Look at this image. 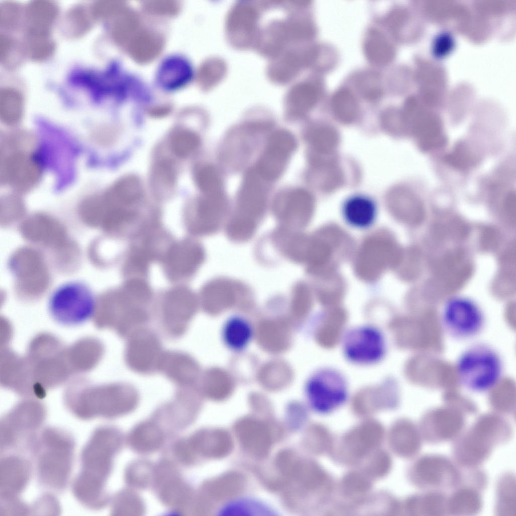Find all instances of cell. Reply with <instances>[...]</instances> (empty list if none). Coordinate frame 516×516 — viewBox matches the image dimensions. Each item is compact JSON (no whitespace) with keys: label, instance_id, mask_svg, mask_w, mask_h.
Instances as JSON below:
<instances>
[{"label":"cell","instance_id":"1","mask_svg":"<svg viewBox=\"0 0 516 516\" xmlns=\"http://www.w3.org/2000/svg\"><path fill=\"white\" fill-rule=\"evenodd\" d=\"M456 371L458 381L464 389L475 394L486 393L501 381L504 361L494 347L477 342L460 353L456 363Z\"/></svg>","mask_w":516,"mask_h":516},{"label":"cell","instance_id":"2","mask_svg":"<svg viewBox=\"0 0 516 516\" xmlns=\"http://www.w3.org/2000/svg\"><path fill=\"white\" fill-rule=\"evenodd\" d=\"M24 359L38 394L61 384L73 374L67 348L49 334L36 337L30 343Z\"/></svg>","mask_w":516,"mask_h":516},{"label":"cell","instance_id":"3","mask_svg":"<svg viewBox=\"0 0 516 516\" xmlns=\"http://www.w3.org/2000/svg\"><path fill=\"white\" fill-rule=\"evenodd\" d=\"M97 299L92 288L81 280H71L55 287L48 298V309L59 324L74 326L94 316Z\"/></svg>","mask_w":516,"mask_h":516},{"label":"cell","instance_id":"4","mask_svg":"<svg viewBox=\"0 0 516 516\" xmlns=\"http://www.w3.org/2000/svg\"><path fill=\"white\" fill-rule=\"evenodd\" d=\"M30 138L18 135L7 139L1 161L0 179L19 191H27L38 182L42 172V165L38 157L26 149ZM30 143V142H29Z\"/></svg>","mask_w":516,"mask_h":516},{"label":"cell","instance_id":"5","mask_svg":"<svg viewBox=\"0 0 516 516\" xmlns=\"http://www.w3.org/2000/svg\"><path fill=\"white\" fill-rule=\"evenodd\" d=\"M347 380L336 369L324 367L312 373L304 387L310 407L320 414L331 413L344 405L349 394Z\"/></svg>","mask_w":516,"mask_h":516},{"label":"cell","instance_id":"6","mask_svg":"<svg viewBox=\"0 0 516 516\" xmlns=\"http://www.w3.org/2000/svg\"><path fill=\"white\" fill-rule=\"evenodd\" d=\"M486 317L480 306L464 297L449 299L440 314L443 333L456 341H468L480 335L486 326Z\"/></svg>","mask_w":516,"mask_h":516},{"label":"cell","instance_id":"7","mask_svg":"<svg viewBox=\"0 0 516 516\" xmlns=\"http://www.w3.org/2000/svg\"><path fill=\"white\" fill-rule=\"evenodd\" d=\"M510 435L506 421H477L455 446V455L462 465L480 463L490 455L493 446L506 441Z\"/></svg>","mask_w":516,"mask_h":516},{"label":"cell","instance_id":"8","mask_svg":"<svg viewBox=\"0 0 516 516\" xmlns=\"http://www.w3.org/2000/svg\"><path fill=\"white\" fill-rule=\"evenodd\" d=\"M198 309V301L189 289L178 287L168 291L161 302L158 324L170 340L180 339L186 333Z\"/></svg>","mask_w":516,"mask_h":516},{"label":"cell","instance_id":"9","mask_svg":"<svg viewBox=\"0 0 516 516\" xmlns=\"http://www.w3.org/2000/svg\"><path fill=\"white\" fill-rule=\"evenodd\" d=\"M345 358L356 365L368 366L380 362L386 353L383 332L372 325H361L348 330L342 342Z\"/></svg>","mask_w":516,"mask_h":516},{"label":"cell","instance_id":"10","mask_svg":"<svg viewBox=\"0 0 516 516\" xmlns=\"http://www.w3.org/2000/svg\"><path fill=\"white\" fill-rule=\"evenodd\" d=\"M126 340L124 360L127 368L144 375L159 372L165 350L157 333L146 327L134 333Z\"/></svg>","mask_w":516,"mask_h":516},{"label":"cell","instance_id":"11","mask_svg":"<svg viewBox=\"0 0 516 516\" xmlns=\"http://www.w3.org/2000/svg\"><path fill=\"white\" fill-rule=\"evenodd\" d=\"M152 486L159 499L178 512L190 510L194 493L172 462L164 460L154 465Z\"/></svg>","mask_w":516,"mask_h":516},{"label":"cell","instance_id":"12","mask_svg":"<svg viewBox=\"0 0 516 516\" xmlns=\"http://www.w3.org/2000/svg\"><path fill=\"white\" fill-rule=\"evenodd\" d=\"M85 396L94 399L104 415L119 417L134 411L138 406L140 395L131 383L116 382L95 385L88 382L83 390Z\"/></svg>","mask_w":516,"mask_h":516},{"label":"cell","instance_id":"13","mask_svg":"<svg viewBox=\"0 0 516 516\" xmlns=\"http://www.w3.org/2000/svg\"><path fill=\"white\" fill-rule=\"evenodd\" d=\"M264 181L255 169L246 172L238 197V214L231 221L237 227L254 232L266 205Z\"/></svg>","mask_w":516,"mask_h":516},{"label":"cell","instance_id":"14","mask_svg":"<svg viewBox=\"0 0 516 516\" xmlns=\"http://www.w3.org/2000/svg\"><path fill=\"white\" fill-rule=\"evenodd\" d=\"M292 135L286 130L274 132L270 137L256 170L266 181L278 178L284 171L294 149Z\"/></svg>","mask_w":516,"mask_h":516},{"label":"cell","instance_id":"15","mask_svg":"<svg viewBox=\"0 0 516 516\" xmlns=\"http://www.w3.org/2000/svg\"><path fill=\"white\" fill-rule=\"evenodd\" d=\"M204 251L200 244L182 240L173 244L164 257V267L167 276L178 280L193 274L204 259Z\"/></svg>","mask_w":516,"mask_h":516},{"label":"cell","instance_id":"16","mask_svg":"<svg viewBox=\"0 0 516 516\" xmlns=\"http://www.w3.org/2000/svg\"><path fill=\"white\" fill-rule=\"evenodd\" d=\"M199 365L194 357L180 350H165L159 372L171 381L176 388L197 387Z\"/></svg>","mask_w":516,"mask_h":516},{"label":"cell","instance_id":"17","mask_svg":"<svg viewBox=\"0 0 516 516\" xmlns=\"http://www.w3.org/2000/svg\"><path fill=\"white\" fill-rule=\"evenodd\" d=\"M226 208L222 192L204 195L196 205L195 215L189 224L190 230L197 234L214 232L219 226Z\"/></svg>","mask_w":516,"mask_h":516},{"label":"cell","instance_id":"18","mask_svg":"<svg viewBox=\"0 0 516 516\" xmlns=\"http://www.w3.org/2000/svg\"><path fill=\"white\" fill-rule=\"evenodd\" d=\"M420 460L422 488H451L460 482V473L448 459L439 456H425Z\"/></svg>","mask_w":516,"mask_h":516},{"label":"cell","instance_id":"19","mask_svg":"<svg viewBox=\"0 0 516 516\" xmlns=\"http://www.w3.org/2000/svg\"><path fill=\"white\" fill-rule=\"evenodd\" d=\"M103 344L93 338L80 339L67 348L68 358L73 374L91 370L101 360Z\"/></svg>","mask_w":516,"mask_h":516},{"label":"cell","instance_id":"20","mask_svg":"<svg viewBox=\"0 0 516 516\" xmlns=\"http://www.w3.org/2000/svg\"><path fill=\"white\" fill-rule=\"evenodd\" d=\"M57 12L55 5L50 1H37L30 4L26 14V39L49 38Z\"/></svg>","mask_w":516,"mask_h":516},{"label":"cell","instance_id":"21","mask_svg":"<svg viewBox=\"0 0 516 516\" xmlns=\"http://www.w3.org/2000/svg\"><path fill=\"white\" fill-rule=\"evenodd\" d=\"M166 437L164 428L154 419L144 421L131 431L128 442L131 447L140 454H151L163 445Z\"/></svg>","mask_w":516,"mask_h":516},{"label":"cell","instance_id":"22","mask_svg":"<svg viewBox=\"0 0 516 516\" xmlns=\"http://www.w3.org/2000/svg\"><path fill=\"white\" fill-rule=\"evenodd\" d=\"M342 213L349 225L358 229H364L372 225L375 221L377 205L370 197L357 194L345 200Z\"/></svg>","mask_w":516,"mask_h":516},{"label":"cell","instance_id":"23","mask_svg":"<svg viewBox=\"0 0 516 516\" xmlns=\"http://www.w3.org/2000/svg\"><path fill=\"white\" fill-rule=\"evenodd\" d=\"M253 328L245 317L232 315L223 324L221 330L222 343L234 352H240L249 345L253 337Z\"/></svg>","mask_w":516,"mask_h":516},{"label":"cell","instance_id":"24","mask_svg":"<svg viewBox=\"0 0 516 516\" xmlns=\"http://www.w3.org/2000/svg\"><path fill=\"white\" fill-rule=\"evenodd\" d=\"M104 194V201L112 208H129L141 200L143 188L137 176L126 175L117 180Z\"/></svg>","mask_w":516,"mask_h":516},{"label":"cell","instance_id":"25","mask_svg":"<svg viewBox=\"0 0 516 516\" xmlns=\"http://www.w3.org/2000/svg\"><path fill=\"white\" fill-rule=\"evenodd\" d=\"M176 172L172 162L163 159L158 161L153 167L151 184L153 192L159 196L171 194L174 188Z\"/></svg>","mask_w":516,"mask_h":516},{"label":"cell","instance_id":"26","mask_svg":"<svg viewBox=\"0 0 516 516\" xmlns=\"http://www.w3.org/2000/svg\"><path fill=\"white\" fill-rule=\"evenodd\" d=\"M23 111V101L16 90L5 89L0 94V116L7 124L13 125L20 120Z\"/></svg>","mask_w":516,"mask_h":516},{"label":"cell","instance_id":"27","mask_svg":"<svg viewBox=\"0 0 516 516\" xmlns=\"http://www.w3.org/2000/svg\"><path fill=\"white\" fill-rule=\"evenodd\" d=\"M154 466L147 461L135 462L126 468L125 479L132 488L144 489L152 486Z\"/></svg>","mask_w":516,"mask_h":516},{"label":"cell","instance_id":"28","mask_svg":"<svg viewBox=\"0 0 516 516\" xmlns=\"http://www.w3.org/2000/svg\"><path fill=\"white\" fill-rule=\"evenodd\" d=\"M199 136L194 132L187 129H180L171 136L170 146L173 153L180 158L188 157L199 148Z\"/></svg>","mask_w":516,"mask_h":516},{"label":"cell","instance_id":"29","mask_svg":"<svg viewBox=\"0 0 516 516\" xmlns=\"http://www.w3.org/2000/svg\"><path fill=\"white\" fill-rule=\"evenodd\" d=\"M452 496L449 499V503L446 502V504H449L450 512L472 513L478 511L481 507L480 496L473 489H461Z\"/></svg>","mask_w":516,"mask_h":516},{"label":"cell","instance_id":"30","mask_svg":"<svg viewBox=\"0 0 516 516\" xmlns=\"http://www.w3.org/2000/svg\"><path fill=\"white\" fill-rule=\"evenodd\" d=\"M189 74V68L184 61L180 59H172L163 65L160 77L164 85L175 87L188 80Z\"/></svg>","mask_w":516,"mask_h":516},{"label":"cell","instance_id":"31","mask_svg":"<svg viewBox=\"0 0 516 516\" xmlns=\"http://www.w3.org/2000/svg\"><path fill=\"white\" fill-rule=\"evenodd\" d=\"M196 182L204 195L222 192V181L216 169L211 165H204L197 170Z\"/></svg>","mask_w":516,"mask_h":516},{"label":"cell","instance_id":"32","mask_svg":"<svg viewBox=\"0 0 516 516\" xmlns=\"http://www.w3.org/2000/svg\"><path fill=\"white\" fill-rule=\"evenodd\" d=\"M82 7L72 9L67 16V31L71 36H78L85 32L90 25V15Z\"/></svg>","mask_w":516,"mask_h":516},{"label":"cell","instance_id":"33","mask_svg":"<svg viewBox=\"0 0 516 516\" xmlns=\"http://www.w3.org/2000/svg\"><path fill=\"white\" fill-rule=\"evenodd\" d=\"M263 504L253 500L240 499L232 501L225 505L221 510L224 515H258L262 512H269Z\"/></svg>","mask_w":516,"mask_h":516},{"label":"cell","instance_id":"34","mask_svg":"<svg viewBox=\"0 0 516 516\" xmlns=\"http://www.w3.org/2000/svg\"><path fill=\"white\" fill-rule=\"evenodd\" d=\"M122 291L132 299L143 305H146L151 298L150 288L143 280L133 278L127 281Z\"/></svg>","mask_w":516,"mask_h":516},{"label":"cell","instance_id":"35","mask_svg":"<svg viewBox=\"0 0 516 516\" xmlns=\"http://www.w3.org/2000/svg\"><path fill=\"white\" fill-rule=\"evenodd\" d=\"M117 500L118 511L125 512V515H139L144 511L143 500L133 491H123Z\"/></svg>","mask_w":516,"mask_h":516},{"label":"cell","instance_id":"36","mask_svg":"<svg viewBox=\"0 0 516 516\" xmlns=\"http://www.w3.org/2000/svg\"><path fill=\"white\" fill-rule=\"evenodd\" d=\"M21 15L20 6L15 3L5 2L0 7V24L2 28L12 30L18 24Z\"/></svg>","mask_w":516,"mask_h":516},{"label":"cell","instance_id":"37","mask_svg":"<svg viewBox=\"0 0 516 516\" xmlns=\"http://www.w3.org/2000/svg\"><path fill=\"white\" fill-rule=\"evenodd\" d=\"M151 254L147 250L137 248L130 254L127 260L126 270L132 272L145 273L149 266Z\"/></svg>","mask_w":516,"mask_h":516},{"label":"cell","instance_id":"38","mask_svg":"<svg viewBox=\"0 0 516 516\" xmlns=\"http://www.w3.org/2000/svg\"><path fill=\"white\" fill-rule=\"evenodd\" d=\"M448 162L459 169L471 168L475 164V159L464 146L460 145L446 157Z\"/></svg>","mask_w":516,"mask_h":516},{"label":"cell","instance_id":"39","mask_svg":"<svg viewBox=\"0 0 516 516\" xmlns=\"http://www.w3.org/2000/svg\"><path fill=\"white\" fill-rule=\"evenodd\" d=\"M367 43V52L369 57L376 61L385 62L391 57V47L385 42L377 39Z\"/></svg>","mask_w":516,"mask_h":516}]
</instances>
